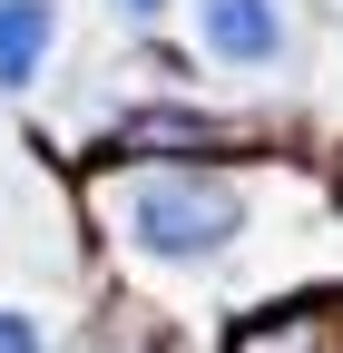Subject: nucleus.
<instances>
[{"instance_id": "obj_1", "label": "nucleus", "mask_w": 343, "mask_h": 353, "mask_svg": "<svg viewBox=\"0 0 343 353\" xmlns=\"http://www.w3.org/2000/svg\"><path fill=\"white\" fill-rule=\"evenodd\" d=\"M118 236L157 265H216L245 236V187L216 167H147L118 187Z\"/></svg>"}, {"instance_id": "obj_5", "label": "nucleus", "mask_w": 343, "mask_h": 353, "mask_svg": "<svg viewBox=\"0 0 343 353\" xmlns=\"http://www.w3.org/2000/svg\"><path fill=\"white\" fill-rule=\"evenodd\" d=\"M118 138H127V148H206L216 128H206V118H127Z\"/></svg>"}, {"instance_id": "obj_3", "label": "nucleus", "mask_w": 343, "mask_h": 353, "mask_svg": "<svg viewBox=\"0 0 343 353\" xmlns=\"http://www.w3.org/2000/svg\"><path fill=\"white\" fill-rule=\"evenodd\" d=\"M59 50V0H0V88H30Z\"/></svg>"}, {"instance_id": "obj_6", "label": "nucleus", "mask_w": 343, "mask_h": 353, "mask_svg": "<svg viewBox=\"0 0 343 353\" xmlns=\"http://www.w3.org/2000/svg\"><path fill=\"white\" fill-rule=\"evenodd\" d=\"M0 353H50V334H39L20 304H0Z\"/></svg>"}, {"instance_id": "obj_2", "label": "nucleus", "mask_w": 343, "mask_h": 353, "mask_svg": "<svg viewBox=\"0 0 343 353\" xmlns=\"http://www.w3.org/2000/svg\"><path fill=\"white\" fill-rule=\"evenodd\" d=\"M196 50L216 69H284L294 20L284 0H196Z\"/></svg>"}, {"instance_id": "obj_7", "label": "nucleus", "mask_w": 343, "mask_h": 353, "mask_svg": "<svg viewBox=\"0 0 343 353\" xmlns=\"http://www.w3.org/2000/svg\"><path fill=\"white\" fill-rule=\"evenodd\" d=\"M108 10H118L127 30H157V20H167V0H108Z\"/></svg>"}, {"instance_id": "obj_4", "label": "nucleus", "mask_w": 343, "mask_h": 353, "mask_svg": "<svg viewBox=\"0 0 343 353\" xmlns=\"http://www.w3.org/2000/svg\"><path fill=\"white\" fill-rule=\"evenodd\" d=\"M226 353H333V314H324V304H275V314L236 324Z\"/></svg>"}]
</instances>
